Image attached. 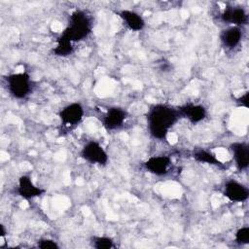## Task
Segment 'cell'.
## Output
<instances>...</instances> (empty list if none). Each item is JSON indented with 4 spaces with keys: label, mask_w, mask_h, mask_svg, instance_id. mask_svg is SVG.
I'll return each mask as SVG.
<instances>
[{
    "label": "cell",
    "mask_w": 249,
    "mask_h": 249,
    "mask_svg": "<svg viewBox=\"0 0 249 249\" xmlns=\"http://www.w3.org/2000/svg\"><path fill=\"white\" fill-rule=\"evenodd\" d=\"M179 117L178 109H174L166 104L152 106L147 114V124L150 134L156 139H164Z\"/></svg>",
    "instance_id": "1"
},
{
    "label": "cell",
    "mask_w": 249,
    "mask_h": 249,
    "mask_svg": "<svg viewBox=\"0 0 249 249\" xmlns=\"http://www.w3.org/2000/svg\"><path fill=\"white\" fill-rule=\"evenodd\" d=\"M91 20L85 11L76 10L69 18L67 27L63 30L60 36L70 42H79L86 39L91 32Z\"/></svg>",
    "instance_id": "2"
},
{
    "label": "cell",
    "mask_w": 249,
    "mask_h": 249,
    "mask_svg": "<svg viewBox=\"0 0 249 249\" xmlns=\"http://www.w3.org/2000/svg\"><path fill=\"white\" fill-rule=\"evenodd\" d=\"M10 94L18 99L25 98L31 91V81L27 73H15L6 77Z\"/></svg>",
    "instance_id": "3"
},
{
    "label": "cell",
    "mask_w": 249,
    "mask_h": 249,
    "mask_svg": "<svg viewBox=\"0 0 249 249\" xmlns=\"http://www.w3.org/2000/svg\"><path fill=\"white\" fill-rule=\"evenodd\" d=\"M81 157L92 164L105 165L108 162V155L106 151L94 140H90L84 145L81 150Z\"/></svg>",
    "instance_id": "4"
},
{
    "label": "cell",
    "mask_w": 249,
    "mask_h": 249,
    "mask_svg": "<svg viewBox=\"0 0 249 249\" xmlns=\"http://www.w3.org/2000/svg\"><path fill=\"white\" fill-rule=\"evenodd\" d=\"M127 113L125 110L120 107H111L107 110L106 114L102 118L103 126L108 130H116L123 126Z\"/></svg>",
    "instance_id": "5"
},
{
    "label": "cell",
    "mask_w": 249,
    "mask_h": 249,
    "mask_svg": "<svg viewBox=\"0 0 249 249\" xmlns=\"http://www.w3.org/2000/svg\"><path fill=\"white\" fill-rule=\"evenodd\" d=\"M61 122L65 125H77L84 117V109L78 102L65 106L58 114Z\"/></svg>",
    "instance_id": "6"
},
{
    "label": "cell",
    "mask_w": 249,
    "mask_h": 249,
    "mask_svg": "<svg viewBox=\"0 0 249 249\" xmlns=\"http://www.w3.org/2000/svg\"><path fill=\"white\" fill-rule=\"evenodd\" d=\"M170 165L171 159L165 155L150 157L144 162L145 169L158 176L165 175L168 172V168Z\"/></svg>",
    "instance_id": "7"
},
{
    "label": "cell",
    "mask_w": 249,
    "mask_h": 249,
    "mask_svg": "<svg viewBox=\"0 0 249 249\" xmlns=\"http://www.w3.org/2000/svg\"><path fill=\"white\" fill-rule=\"evenodd\" d=\"M224 196L231 201L242 202L248 198L249 192L244 185L234 180H230L225 185Z\"/></svg>",
    "instance_id": "8"
},
{
    "label": "cell",
    "mask_w": 249,
    "mask_h": 249,
    "mask_svg": "<svg viewBox=\"0 0 249 249\" xmlns=\"http://www.w3.org/2000/svg\"><path fill=\"white\" fill-rule=\"evenodd\" d=\"M17 193L22 198L30 199L41 196L44 193V190L35 186L28 175H22L18 178Z\"/></svg>",
    "instance_id": "9"
},
{
    "label": "cell",
    "mask_w": 249,
    "mask_h": 249,
    "mask_svg": "<svg viewBox=\"0 0 249 249\" xmlns=\"http://www.w3.org/2000/svg\"><path fill=\"white\" fill-rule=\"evenodd\" d=\"M178 112L180 116L188 119L193 124H197L206 117V109L200 104H184L178 108Z\"/></svg>",
    "instance_id": "10"
},
{
    "label": "cell",
    "mask_w": 249,
    "mask_h": 249,
    "mask_svg": "<svg viewBox=\"0 0 249 249\" xmlns=\"http://www.w3.org/2000/svg\"><path fill=\"white\" fill-rule=\"evenodd\" d=\"M221 19L227 23H233L234 26L240 27L248 21L246 11L241 7H227L222 15Z\"/></svg>",
    "instance_id": "11"
},
{
    "label": "cell",
    "mask_w": 249,
    "mask_h": 249,
    "mask_svg": "<svg viewBox=\"0 0 249 249\" xmlns=\"http://www.w3.org/2000/svg\"><path fill=\"white\" fill-rule=\"evenodd\" d=\"M235 165L239 170H244L249 165V146L245 142H234L231 145Z\"/></svg>",
    "instance_id": "12"
},
{
    "label": "cell",
    "mask_w": 249,
    "mask_h": 249,
    "mask_svg": "<svg viewBox=\"0 0 249 249\" xmlns=\"http://www.w3.org/2000/svg\"><path fill=\"white\" fill-rule=\"evenodd\" d=\"M242 31L238 26H231L222 30L220 34V40L224 47L227 49H234L241 41Z\"/></svg>",
    "instance_id": "13"
},
{
    "label": "cell",
    "mask_w": 249,
    "mask_h": 249,
    "mask_svg": "<svg viewBox=\"0 0 249 249\" xmlns=\"http://www.w3.org/2000/svg\"><path fill=\"white\" fill-rule=\"evenodd\" d=\"M119 16L126 24V26L132 31H140L145 26V20L136 12L130 10H122Z\"/></svg>",
    "instance_id": "14"
},
{
    "label": "cell",
    "mask_w": 249,
    "mask_h": 249,
    "mask_svg": "<svg viewBox=\"0 0 249 249\" xmlns=\"http://www.w3.org/2000/svg\"><path fill=\"white\" fill-rule=\"evenodd\" d=\"M73 43L65 39L62 36H59L56 40V46L53 48V52L57 56H67L71 54L74 51Z\"/></svg>",
    "instance_id": "15"
},
{
    "label": "cell",
    "mask_w": 249,
    "mask_h": 249,
    "mask_svg": "<svg viewBox=\"0 0 249 249\" xmlns=\"http://www.w3.org/2000/svg\"><path fill=\"white\" fill-rule=\"evenodd\" d=\"M193 157L198 162H203V163H207V164L222 166V162L212 153H210L206 150L200 149V150L195 151L194 154H193Z\"/></svg>",
    "instance_id": "16"
},
{
    "label": "cell",
    "mask_w": 249,
    "mask_h": 249,
    "mask_svg": "<svg viewBox=\"0 0 249 249\" xmlns=\"http://www.w3.org/2000/svg\"><path fill=\"white\" fill-rule=\"evenodd\" d=\"M92 246L96 249H110L114 246V244L110 237L95 236L92 238Z\"/></svg>",
    "instance_id": "17"
},
{
    "label": "cell",
    "mask_w": 249,
    "mask_h": 249,
    "mask_svg": "<svg viewBox=\"0 0 249 249\" xmlns=\"http://www.w3.org/2000/svg\"><path fill=\"white\" fill-rule=\"evenodd\" d=\"M235 241L239 244L249 243V228L248 227H243L236 231Z\"/></svg>",
    "instance_id": "18"
},
{
    "label": "cell",
    "mask_w": 249,
    "mask_h": 249,
    "mask_svg": "<svg viewBox=\"0 0 249 249\" xmlns=\"http://www.w3.org/2000/svg\"><path fill=\"white\" fill-rule=\"evenodd\" d=\"M38 247L41 249H58V244L53 239L45 238L38 241Z\"/></svg>",
    "instance_id": "19"
},
{
    "label": "cell",
    "mask_w": 249,
    "mask_h": 249,
    "mask_svg": "<svg viewBox=\"0 0 249 249\" xmlns=\"http://www.w3.org/2000/svg\"><path fill=\"white\" fill-rule=\"evenodd\" d=\"M248 96H249V91H246L243 95H241L238 99L237 102L240 106H243L245 108H248L249 106V101H248Z\"/></svg>",
    "instance_id": "20"
},
{
    "label": "cell",
    "mask_w": 249,
    "mask_h": 249,
    "mask_svg": "<svg viewBox=\"0 0 249 249\" xmlns=\"http://www.w3.org/2000/svg\"><path fill=\"white\" fill-rule=\"evenodd\" d=\"M5 235H6V230H5V228H4V225L1 224V225H0V236H1V238L3 239V238L5 237Z\"/></svg>",
    "instance_id": "21"
}]
</instances>
